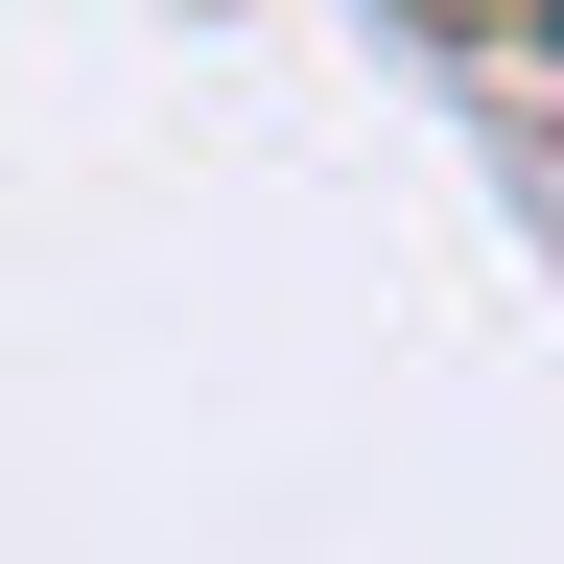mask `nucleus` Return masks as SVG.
Wrapping results in <instances>:
<instances>
[{"mask_svg": "<svg viewBox=\"0 0 564 564\" xmlns=\"http://www.w3.org/2000/svg\"><path fill=\"white\" fill-rule=\"evenodd\" d=\"M541 24H564V0H541Z\"/></svg>", "mask_w": 564, "mask_h": 564, "instance_id": "1", "label": "nucleus"}]
</instances>
